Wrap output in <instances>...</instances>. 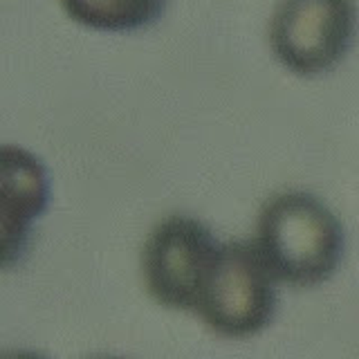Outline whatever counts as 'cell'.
Here are the masks:
<instances>
[{
    "instance_id": "obj_1",
    "label": "cell",
    "mask_w": 359,
    "mask_h": 359,
    "mask_svg": "<svg viewBox=\"0 0 359 359\" xmlns=\"http://www.w3.org/2000/svg\"><path fill=\"white\" fill-rule=\"evenodd\" d=\"M254 245L274 280L292 287H314L339 267L344 229L317 196L285 191L263 205Z\"/></svg>"
},
{
    "instance_id": "obj_2",
    "label": "cell",
    "mask_w": 359,
    "mask_h": 359,
    "mask_svg": "<svg viewBox=\"0 0 359 359\" xmlns=\"http://www.w3.org/2000/svg\"><path fill=\"white\" fill-rule=\"evenodd\" d=\"M222 245L205 222L168 216L151 229L142 250V274L149 294L164 308L200 310Z\"/></svg>"
},
{
    "instance_id": "obj_3",
    "label": "cell",
    "mask_w": 359,
    "mask_h": 359,
    "mask_svg": "<svg viewBox=\"0 0 359 359\" xmlns=\"http://www.w3.org/2000/svg\"><path fill=\"white\" fill-rule=\"evenodd\" d=\"M355 29V0H278L269 18V48L292 74L317 76L348 54Z\"/></svg>"
},
{
    "instance_id": "obj_4",
    "label": "cell",
    "mask_w": 359,
    "mask_h": 359,
    "mask_svg": "<svg viewBox=\"0 0 359 359\" xmlns=\"http://www.w3.org/2000/svg\"><path fill=\"white\" fill-rule=\"evenodd\" d=\"M276 312V287L254 241L222 245L198 314L213 332L245 339L265 330Z\"/></svg>"
},
{
    "instance_id": "obj_5",
    "label": "cell",
    "mask_w": 359,
    "mask_h": 359,
    "mask_svg": "<svg viewBox=\"0 0 359 359\" xmlns=\"http://www.w3.org/2000/svg\"><path fill=\"white\" fill-rule=\"evenodd\" d=\"M0 182H3V254L9 267L20 254L34 218L48 202V177L34 155L16 146L0 151Z\"/></svg>"
},
{
    "instance_id": "obj_6",
    "label": "cell",
    "mask_w": 359,
    "mask_h": 359,
    "mask_svg": "<svg viewBox=\"0 0 359 359\" xmlns=\"http://www.w3.org/2000/svg\"><path fill=\"white\" fill-rule=\"evenodd\" d=\"M79 25L101 32H133L155 22L166 0H59Z\"/></svg>"
},
{
    "instance_id": "obj_7",
    "label": "cell",
    "mask_w": 359,
    "mask_h": 359,
    "mask_svg": "<svg viewBox=\"0 0 359 359\" xmlns=\"http://www.w3.org/2000/svg\"><path fill=\"white\" fill-rule=\"evenodd\" d=\"M0 359H48V357L34 351H7Z\"/></svg>"
},
{
    "instance_id": "obj_8",
    "label": "cell",
    "mask_w": 359,
    "mask_h": 359,
    "mask_svg": "<svg viewBox=\"0 0 359 359\" xmlns=\"http://www.w3.org/2000/svg\"><path fill=\"white\" fill-rule=\"evenodd\" d=\"M97 359H119V357H97Z\"/></svg>"
}]
</instances>
